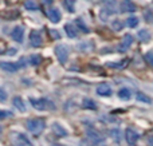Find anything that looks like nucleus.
<instances>
[{
	"label": "nucleus",
	"mask_w": 153,
	"mask_h": 146,
	"mask_svg": "<svg viewBox=\"0 0 153 146\" xmlns=\"http://www.w3.org/2000/svg\"><path fill=\"white\" fill-rule=\"evenodd\" d=\"M26 128L28 131H31L32 134H40L46 128V121L42 118H34V119H28L26 122Z\"/></svg>",
	"instance_id": "f257e3e1"
},
{
	"label": "nucleus",
	"mask_w": 153,
	"mask_h": 146,
	"mask_svg": "<svg viewBox=\"0 0 153 146\" xmlns=\"http://www.w3.org/2000/svg\"><path fill=\"white\" fill-rule=\"evenodd\" d=\"M30 102L31 105L35 107L36 110H47V109H54V105L50 101L45 98H34V97H30Z\"/></svg>",
	"instance_id": "f03ea898"
},
{
	"label": "nucleus",
	"mask_w": 153,
	"mask_h": 146,
	"mask_svg": "<svg viewBox=\"0 0 153 146\" xmlns=\"http://www.w3.org/2000/svg\"><path fill=\"white\" fill-rule=\"evenodd\" d=\"M24 66V60L22 59L19 63H12V62H0V69L4 70L7 72H16L19 70V67Z\"/></svg>",
	"instance_id": "7ed1b4c3"
},
{
	"label": "nucleus",
	"mask_w": 153,
	"mask_h": 146,
	"mask_svg": "<svg viewBox=\"0 0 153 146\" xmlns=\"http://www.w3.org/2000/svg\"><path fill=\"white\" fill-rule=\"evenodd\" d=\"M55 55L56 58H58V60L61 62V63H66L67 58H69V50H67L66 46L63 44H58L55 46Z\"/></svg>",
	"instance_id": "20e7f679"
},
{
	"label": "nucleus",
	"mask_w": 153,
	"mask_h": 146,
	"mask_svg": "<svg viewBox=\"0 0 153 146\" xmlns=\"http://www.w3.org/2000/svg\"><path fill=\"white\" fill-rule=\"evenodd\" d=\"M43 39H42V35H40L39 31H36V29H32L31 32H30V44L32 46V47H39L40 44H42Z\"/></svg>",
	"instance_id": "39448f33"
},
{
	"label": "nucleus",
	"mask_w": 153,
	"mask_h": 146,
	"mask_svg": "<svg viewBox=\"0 0 153 146\" xmlns=\"http://www.w3.org/2000/svg\"><path fill=\"white\" fill-rule=\"evenodd\" d=\"M138 138H140V136L137 134V131H134L133 129H126L125 130V139H126V142L129 145H136L138 141Z\"/></svg>",
	"instance_id": "423d86ee"
},
{
	"label": "nucleus",
	"mask_w": 153,
	"mask_h": 146,
	"mask_svg": "<svg viewBox=\"0 0 153 146\" xmlns=\"http://www.w3.org/2000/svg\"><path fill=\"white\" fill-rule=\"evenodd\" d=\"M23 36H24V27L23 26H16L15 28L11 31V38L18 43L23 42Z\"/></svg>",
	"instance_id": "0eeeda50"
},
{
	"label": "nucleus",
	"mask_w": 153,
	"mask_h": 146,
	"mask_svg": "<svg viewBox=\"0 0 153 146\" xmlns=\"http://www.w3.org/2000/svg\"><path fill=\"white\" fill-rule=\"evenodd\" d=\"M48 19H50V21L54 24L59 23V21H61V11L55 7L50 8V11H48Z\"/></svg>",
	"instance_id": "6e6552de"
},
{
	"label": "nucleus",
	"mask_w": 153,
	"mask_h": 146,
	"mask_svg": "<svg viewBox=\"0 0 153 146\" xmlns=\"http://www.w3.org/2000/svg\"><path fill=\"white\" fill-rule=\"evenodd\" d=\"M97 94L101 97H109L111 95V87L108 85V83H101L97 87Z\"/></svg>",
	"instance_id": "1a4fd4ad"
},
{
	"label": "nucleus",
	"mask_w": 153,
	"mask_h": 146,
	"mask_svg": "<svg viewBox=\"0 0 153 146\" xmlns=\"http://www.w3.org/2000/svg\"><path fill=\"white\" fill-rule=\"evenodd\" d=\"M51 130H53V133L55 134V136H58V137H66L67 136L66 129H65L62 125H59L58 122L53 123V126H51Z\"/></svg>",
	"instance_id": "9d476101"
},
{
	"label": "nucleus",
	"mask_w": 153,
	"mask_h": 146,
	"mask_svg": "<svg viewBox=\"0 0 153 146\" xmlns=\"http://www.w3.org/2000/svg\"><path fill=\"white\" fill-rule=\"evenodd\" d=\"M15 142H16V145L18 146H32L31 141H30V139L22 133L18 134V136L15 137Z\"/></svg>",
	"instance_id": "9b49d317"
},
{
	"label": "nucleus",
	"mask_w": 153,
	"mask_h": 146,
	"mask_svg": "<svg viewBox=\"0 0 153 146\" xmlns=\"http://www.w3.org/2000/svg\"><path fill=\"white\" fill-rule=\"evenodd\" d=\"M132 43H133V36L132 35H129V34H126L124 38H122V43H121V46H120V50L121 51H126L128 48L132 46Z\"/></svg>",
	"instance_id": "f8f14e48"
},
{
	"label": "nucleus",
	"mask_w": 153,
	"mask_h": 146,
	"mask_svg": "<svg viewBox=\"0 0 153 146\" xmlns=\"http://www.w3.org/2000/svg\"><path fill=\"white\" fill-rule=\"evenodd\" d=\"M65 31H66L67 36L71 38V39H74V38H76V35H78V32H76L75 26H74V24H71V23L65 24Z\"/></svg>",
	"instance_id": "ddd939ff"
},
{
	"label": "nucleus",
	"mask_w": 153,
	"mask_h": 146,
	"mask_svg": "<svg viewBox=\"0 0 153 146\" xmlns=\"http://www.w3.org/2000/svg\"><path fill=\"white\" fill-rule=\"evenodd\" d=\"M105 11L109 13H116L117 12V1L116 0H105Z\"/></svg>",
	"instance_id": "4468645a"
},
{
	"label": "nucleus",
	"mask_w": 153,
	"mask_h": 146,
	"mask_svg": "<svg viewBox=\"0 0 153 146\" xmlns=\"http://www.w3.org/2000/svg\"><path fill=\"white\" fill-rule=\"evenodd\" d=\"M118 97L122 101H129V99L132 98V91L128 87H122V88H120V91H118Z\"/></svg>",
	"instance_id": "2eb2a0df"
},
{
	"label": "nucleus",
	"mask_w": 153,
	"mask_h": 146,
	"mask_svg": "<svg viewBox=\"0 0 153 146\" xmlns=\"http://www.w3.org/2000/svg\"><path fill=\"white\" fill-rule=\"evenodd\" d=\"M151 38H152V35H151V32H149V29L144 28V29H140V31H138V39H140L141 42L148 43L149 40H151Z\"/></svg>",
	"instance_id": "dca6fc26"
},
{
	"label": "nucleus",
	"mask_w": 153,
	"mask_h": 146,
	"mask_svg": "<svg viewBox=\"0 0 153 146\" xmlns=\"http://www.w3.org/2000/svg\"><path fill=\"white\" fill-rule=\"evenodd\" d=\"M136 98H137L138 102H143V103H148L151 105L152 103V98L149 95H146V94L141 93V91H138L137 94H136Z\"/></svg>",
	"instance_id": "f3484780"
},
{
	"label": "nucleus",
	"mask_w": 153,
	"mask_h": 146,
	"mask_svg": "<svg viewBox=\"0 0 153 146\" xmlns=\"http://www.w3.org/2000/svg\"><path fill=\"white\" fill-rule=\"evenodd\" d=\"M12 103H13V106H15L18 110H20V111H26V106H24L23 99H22L20 97H13Z\"/></svg>",
	"instance_id": "a211bd4d"
},
{
	"label": "nucleus",
	"mask_w": 153,
	"mask_h": 146,
	"mask_svg": "<svg viewBox=\"0 0 153 146\" xmlns=\"http://www.w3.org/2000/svg\"><path fill=\"white\" fill-rule=\"evenodd\" d=\"M82 107H83V109L95 110V109H97V103H95L93 99H90V98H85L83 101H82Z\"/></svg>",
	"instance_id": "6ab92c4d"
},
{
	"label": "nucleus",
	"mask_w": 153,
	"mask_h": 146,
	"mask_svg": "<svg viewBox=\"0 0 153 146\" xmlns=\"http://www.w3.org/2000/svg\"><path fill=\"white\" fill-rule=\"evenodd\" d=\"M63 4L69 12H74L75 11V0H63Z\"/></svg>",
	"instance_id": "aec40b11"
},
{
	"label": "nucleus",
	"mask_w": 153,
	"mask_h": 146,
	"mask_svg": "<svg viewBox=\"0 0 153 146\" xmlns=\"http://www.w3.org/2000/svg\"><path fill=\"white\" fill-rule=\"evenodd\" d=\"M121 11L122 12H134L136 7L130 3H124V4H121Z\"/></svg>",
	"instance_id": "412c9836"
},
{
	"label": "nucleus",
	"mask_w": 153,
	"mask_h": 146,
	"mask_svg": "<svg viewBox=\"0 0 153 146\" xmlns=\"http://www.w3.org/2000/svg\"><path fill=\"white\" fill-rule=\"evenodd\" d=\"M40 62H42V56H40L39 54H34V55L30 56V63H31L32 66H38Z\"/></svg>",
	"instance_id": "4be33fe9"
},
{
	"label": "nucleus",
	"mask_w": 153,
	"mask_h": 146,
	"mask_svg": "<svg viewBox=\"0 0 153 146\" xmlns=\"http://www.w3.org/2000/svg\"><path fill=\"white\" fill-rule=\"evenodd\" d=\"M137 24H138V18H136V16H129V18L126 19V26L130 27V28L137 27Z\"/></svg>",
	"instance_id": "5701e85b"
},
{
	"label": "nucleus",
	"mask_w": 153,
	"mask_h": 146,
	"mask_svg": "<svg viewBox=\"0 0 153 146\" xmlns=\"http://www.w3.org/2000/svg\"><path fill=\"white\" fill-rule=\"evenodd\" d=\"M128 63V60L125 62H118V63H113V62H108L106 63V67H111V69H122V67H125Z\"/></svg>",
	"instance_id": "b1692460"
},
{
	"label": "nucleus",
	"mask_w": 153,
	"mask_h": 146,
	"mask_svg": "<svg viewBox=\"0 0 153 146\" xmlns=\"http://www.w3.org/2000/svg\"><path fill=\"white\" fill-rule=\"evenodd\" d=\"M75 24L79 27V29H81V31L86 32V34H87V32H89V28H87V26L83 23V20H82L81 18H79V19H76V20H75Z\"/></svg>",
	"instance_id": "393cba45"
},
{
	"label": "nucleus",
	"mask_w": 153,
	"mask_h": 146,
	"mask_svg": "<svg viewBox=\"0 0 153 146\" xmlns=\"http://www.w3.org/2000/svg\"><path fill=\"white\" fill-rule=\"evenodd\" d=\"M24 7H26L27 10H32V11L38 10L36 3H35V1H31V0H26V1H24Z\"/></svg>",
	"instance_id": "a878e982"
},
{
	"label": "nucleus",
	"mask_w": 153,
	"mask_h": 146,
	"mask_svg": "<svg viewBox=\"0 0 153 146\" xmlns=\"http://www.w3.org/2000/svg\"><path fill=\"white\" fill-rule=\"evenodd\" d=\"M110 137L114 141H120V130L118 129H111L110 130Z\"/></svg>",
	"instance_id": "bb28decb"
},
{
	"label": "nucleus",
	"mask_w": 153,
	"mask_h": 146,
	"mask_svg": "<svg viewBox=\"0 0 153 146\" xmlns=\"http://www.w3.org/2000/svg\"><path fill=\"white\" fill-rule=\"evenodd\" d=\"M111 27H113L114 31H120V29H122V21L121 20H114L113 24H111Z\"/></svg>",
	"instance_id": "cd10ccee"
},
{
	"label": "nucleus",
	"mask_w": 153,
	"mask_h": 146,
	"mask_svg": "<svg viewBox=\"0 0 153 146\" xmlns=\"http://www.w3.org/2000/svg\"><path fill=\"white\" fill-rule=\"evenodd\" d=\"M144 18H145V20L148 21V23L153 24V13L151 12V11H146L145 15H144Z\"/></svg>",
	"instance_id": "c85d7f7f"
},
{
	"label": "nucleus",
	"mask_w": 153,
	"mask_h": 146,
	"mask_svg": "<svg viewBox=\"0 0 153 146\" xmlns=\"http://www.w3.org/2000/svg\"><path fill=\"white\" fill-rule=\"evenodd\" d=\"M145 59L151 66H153V51H149V52L145 54Z\"/></svg>",
	"instance_id": "c756f323"
},
{
	"label": "nucleus",
	"mask_w": 153,
	"mask_h": 146,
	"mask_svg": "<svg viewBox=\"0 0 153 146\" xmlns=\"http://www.w3.org/2000/svg\"><path fill=\"white\" fill-rule=\"evenodd\" d=\"M7 117H12V113L7 111V110H0V119H4Z\"/></svg>",
	"instance_id": "7c9ffc66"
},
{
	"label": "nucleus",
	"mask_w": 153,
	"mask_h": 146,
	"mask_svg": "<svg viewBox=\"0 0 153 146\" xmlns=\"http://www.w3.org/2000/svg\"><path fill=\"white\" fill-rule=\"evenodd\" d=\"M50 34H51V36H53V39H61V35H59V32L55 31V29H51Z\"/></svg>",
	"instance_id": "2f4dec72"
},
{
	"label": "nucleus",
	"mask_w": 153,
	"mask_h": 146,
	"mask_svg": "<svg viewBox=\"0 0 153 146\" xmlns=\"http://www.w3.org/2000/svg\"><path fill=\"white\" fill-rule=\"evenodd\" d=\"M4 99H7V93L0 87V101H4Z\"/></svg>",
	"instance_id": "473e14b6"
},
{
	"label": "nucleus",
	"mask_w": 153,
	"mask_h": 146,
	"mask_svg": "<svg viewBox=\"0 0 153 146\" xmlns=\"http://www.w3.org/2000/svg\"><path fill=\"white\" fill-rule=\"evenodd\" d=\"M148 144L151 145V146H153V137H151V138L148 139Z\"/></svg>",
	"instance_id": "72a5a7b5"
},
{
	"label": "nucleus",
	"mask_w": 153,
	"mask_h": 146,
	"mask_svg": "<svg viewBox=\"0 0 153 146\" xmlns=\"http://www.w3.org/2000/svg\"><path fill=\"white\" fill-rule=\"evenodd\" d=\"M1 131H3V128H1V125H0V136H1Z\"/></svg>",
	"instance_id": "f704fd0d"
},
{
	"label": "nucleus",
	"mask_w": 153,
	"mask_h": 146,
	"mask_svg": "<svg viewBox=\"0 0 153 146\" xmlns=\"http://www.w3.org/2000/svg\"><path fill=\"white\" fill-rule=\"evenodd\" d=\"M55 146H63V145H61V144H56Z\"/></svg>",
	"instance_id": "c9c22d12"
}]
</instances>
